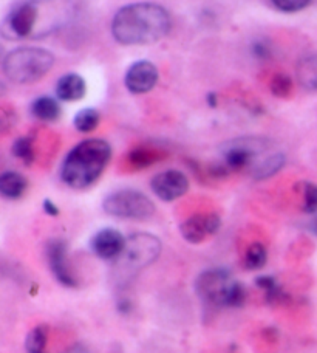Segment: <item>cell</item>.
<instances>
[{
	"label": "cell",
	"mask_w": 317,
	"mask_h": 353,
	"mask_svg": "<svg viewBox=\"0 0 317 353\" xmlns=\"http://www.w3.org/2000/svg\"><path fill=\"white\" fill-rule=\"evenodd\" d=\"M172 17L164 6L154 2H136L119 8L112 19V36L125 47L149 46L166 37Z\"/></svg>",
	"instance_id": "6da1fadb"
},
{
	"label": "cell",
	"mask_w": 317,
	"mask_h": 353,
	"mask_svg": "<svg viewBox=\"0 0 317 353\" xmlns=\"http://www.w3.org/2000/svg\"><path fill=\"white\" fill-rule=\"evenodd\" d=\"M112 159V146L101 138H88L70 150L61 166V180L68 188H90L104 174Z\"/></svg>",
	"instance_id": "7a4b0ae2"
},
{
	"label": "cell",
	"mask_w": 317,
	"mask_h": 353,
	"mask_svg": "<svg viewBox=\"0 0 317 353\" xmlns=\"http://www.w3.org/2000/svg\"><path fill=\"white\" fill-rule=\"evenodd\" d=\"M54 65V54L41 47H19L5 54L2 72L12 84L28 85L41 81Z\"/></svg>",
	"instance_id": "3957f363"
},
{
	"label": "cell",
	"mask_w": 317,
	"mask_h": 353,
	"mask_svg": "<svg viewBox=\"0 0 317 353\" xmlns=\"http://www.w3.org/2000/svg\"><path fill=\"white\" fill-rule=\"evenodd\" d=\"M161 241L150 232H135L125 241L121 256L113 261V276L121 283L132 281L161 254Z\"/></svg>",
	"instance_id": "277c9868"
},
{
	"label": "cell",
	"mask_w": 317,
	"mask_h": 353,
	"mask_svg": "<svg viewBox=\"0 0 317 353\" xmlns=\"http://www.w3.org/2000/svg\"><path fill=\"white\" fill-rule=\"evenodd\" d=\"M272 141L265 137H238L220 148L221 161L229 172L252 171V168L268 155Z\"/></svg>",
	"instance_id": "5b68a950"
},
{
	"label": "cell",
	"mask_w": 317,
	"mask_h": 353,
	"mask_svg": "<svg viewBox=\"0 0 317 353\" xmlns=\"http://www.w3.org/2000/svg\"><path fill=\"white\" fill-rule=\"evenodd\" d=\"M103 210L112 217L124 220H149L156 212V206L147 195L136 189H119L107 195Z\"/></svg>",
	"instance_id": "8992f818"
},
{
	"label": "cell",
	"mask_w": 317,
	"mask_h": 353,
	"mask_svg": "<svg viewBox=\"0 0 317 353\" xmlns=\"http://www.w3.org/2000/svg\"><path fill=\"white\" fill-rule=\"evenodd\" d=\"M42 0H21L5 16L2 33L8 39L39 37Z\"/></svg>",
	"instance_id": "52a82bcc"
},
{
	"label": "cell",
	"mask_w": 317,
	"mask_h": 353,
	"mask_svg": "<svg viewBox=\"0 0 317 353\" xmlns=\"http://www.w3.org/2000/svg\"><path fill=\"white\" fill-rule=\"evenodd\" d=\"M236 279H232L229 271L223 268H211L203 271L195 281L196 296L203 304L209 307H225L227 293Z\"/></svg>",
	"instance_id": "ba28073f"
},
{
	"label": "cell",
	"mask_w": 317,
	"mask_h": 353,
	"mask_svg": "<svg viewBox=\"0 0 317 353\" xmlns=\"http://www.w3.org/2000/svg\"><path fill=\"white\" fill-rule=\"evenodd\" d=\"M45 256L48 268L52 270L53 276L61 285L67 288L79 287V279L68 259V245L65 241H62V239L48 241L45 247Z\"/></svg>",
	"instance_id": "9c48e42d"
},
{
	"label": "cell",
	"mask_w": 317,
	"mask_h": 353,
	"mask_svg": "<svg viewBox=\"0 0 317 353\" xmlns=\"http://www.w3.org/2000/svg\"><path fill=\"white\" fill-rule=\"evenodd\" d=\"M150 189L163 201H175L189 191V179L178 169H167L154 175Z\"/></svg>",
	"instance_id": "30bf717a"
},
{
	"label": "cell",
	"mask_w": 317,
	"mask_h": 353,
	"mask_svg": "<svg viewBox=\"0 0 317 353\" xmlns=\"http://www.w3.org/2000/svg\"><path fill=\"white\" fill-rule=\"evenodd\" d=\"M158 79H160V72H158L154 62L139 59L127 68L124 74V85L133 94H144L154 90Z\"/></svg>",
	"instance_id": "8fae6325"
},
{
	"label": "cell",
	"mask_w": 317,
	"mask_h": 353,
	"mask_svg": "<svg viewBox=\"0 0 317 353\" xmlns=\"http://www.w3.org/2000/svg\"><path fill=\"white\" fill-rule=\"evenodd\" d=\"M221 219L218 214L206 212V214H195L186 219L180 225L181 237L189 243H203L207 237L214 236L220 230Z\"/></svg>",
	"instance_id": "7c38bea8"
},
{
	"label": "cell",
	"mask_w": 317,
	"mask_h": 353,
	"mask_svg": "<svg viewBox=\"0 0 317 353\" xmlns=\"http://www.w3.org/2000/svg\"><path fill=\"white\" fill-rule=\"evenodd\" d=\"M127 239L115 228H104L92 237L90 248L99 259L116 261L124 251Z\"/></svg>",
	"instance_id": "4fadbf2b"
},
{
	"label": "cell",
	"mask_w": 317,
	"mask_h": 353,
	"mask_svg": "<svg viewBox=\"0 0 317 353\" xmlns=\"http://www.w3.org/2000/svg\"><path fill=\"white\" fill-rule=\"evenodd\" d=\"M87 83L79 73H67L56 83V98L63 103H76L85 97Z\"/></svg>",
	"instance_id": "5bb4252c"
},
{
	"label": "cell",
	"mask_w": 317,
	"mask_h": 353,
	"mask_svg": "<svg viewBox=\"0 0 317 353\" xmlns=\"http://www.w3.org/2000/svg\"><path fill=\"white\" fill-rule=\"evenodd\" d=\"M30 110L31 115H33L37 121L42 123H56L62 117V107L59 104V99L48 97V94L37 97L33 103H31Z\"/></svg>",
	"instance_id": "9a60e30c"
},
{
	"label": "cell",
	"mask_w": 317,
	"mask_h": 353,
	"mask_svg": "<svg viewBox=\"0 0 317 353\" xmlns=\"http://www.w3.org/2000/svg\"><path fill=\"white\" fill-rule=\"evenodd\" d=\"M166 154L164 150L155 146H136L133 148L129 154L125 157L127 166L132 169H145L152 165H155L160 160H163Z\"/></svg>",
	"instance_id": "2e32d148"
},
{
	"label": "cell",
	"mask_w": 317,
	"mask_h": 353,
	"mask_svg": "<svg viewBox=\"0 0 317 353\" xmlns=\"http://www.w3.org/2000/svg\"><path fill=\"white\" fill-rule=\"evenodd\" d=\"M28 189V181L16 171H5L0 175V194L6 200L22 199Z\"/></svg>",
	"instance_id": "e0dca14e"
},
{
	"label": "cell",
	"mask_w": 317,
	"mask_h": 353,
	"mask_svg": "<svg viewBox=\"0 0 317 353\" xmlns=\"http://www.w3.org/2000/svg\"><path fill=\"white\" fill-rule=\"evenodd\" d=\"M287 163V155L283 152H274L263 157L256 166L252 168L251 175L254 180H268L274 176L277 172L282 171V168Z\"/></svg>",
	"instance_id": "ac0fdd59"
},
{
	"label": "cell",
	"mask_w": 317,
	"mask_h": 353,
	"mask_svg": "<svg viewBox=\"0 0 317 353\" xmlns=\"http://www.w3.org/2000/svg\"><path fill=\"white\" fill-rule=\"evenodd\" d=\"M297 83L308 92H317V54L307 56L296 67Z\"/></svg>",
	"instance_id": "d6986e66"
},
{
	"label": "cell",
	"mask_w": 317,
	"mask_h": 353,
	"mask_svg": "<svg viewBox=\"0 0 317 353\" xmlns=\"http://www.w3.org/2000/svg\"><path fill=\"white\" fill-rule=\"evenodd\" d=\"M101 121V113L93 109V107H85L76 113L73 118L74 129L81 132V134H90L99 125Z\"/></svg>",
	"instance_id": "ffe728a7"
},
{
	"label": "cell",
	"mask_w": 317,
	"mask_h": 353,
	"mask_svg": "<svg viewBox=\"0 0 317 353\" xmlns=\"http://www.w3.org/2000/svg\"><path fill=\"white\" fill-rule=\"evenodd\" d=\"M48 333L50 329L45 324L34 327V329L28 333L27 339H25V350H27V353H45Z\"/></svg>",
	"instance_id": "44dd1931"
},
{
	"label": "cell",
	"mask_w": 317,
	"mask_h": 353,
	"mask_svg": "<svg viewBox=\"0 0 317 353\" xmlns=\"http://www.w3.org/2000/svg\"><path fill=\"white\" fill-rule=\"evenodd\" d=\"M12 155L17 160H21L23 165L31 166L36 160V150H34V141L31 137H21L12 143L11 148Z\"/></svg>",
	"instance_id": "7402d4cb"
},
{
	"label": "cell",
	"mask_w": 317,
	"mask_h": 353,
	"mask_svg": "<svg viewBox=\"0 0 317 353\" xmlns=\"http://www.w3.org/2000/svg\"><path fill=\"white\" fill-rule=\"evenodd\" d=\"M257 287L262 288L265 292V299L269 304H282V302L287 299V294L282 290V287L276 282L274 277L269 276H262L257 277Z\"/></svg>",
	"instance_id": "603a6c76"
},
{
	"label": "cell",
	"mask_w": 317,
	"mask_h": 353,
	"mask_svg": "<svg viewBox=\"0 0 317 353\" xmlns=\"http://www.w3.org/2000/svg\"><path fill=\"white\" fill-rule=\"evenodd\" d=\"M268 262V251L260 242L251 243L245 253V267L248 270H260Z\"/></svg>",
	"instance_id": "cb8c5ba5"
},
{
	"label": "cell",
	"mask_w": 317,
	"mask_h": 353,
	"mask_svg": "<svg viewBox=\"0 0 317 353\" xmlns=\"http://www.w3.org/2000/svg\"><path fill=\"white\" fill-rule=\"evenodd\" d=\"M297 188L302 197V211L314 216L317 212V185L311 181H302Z\"/></svg>",
	"instance_id": "d4e9b609"
},
{
	"label": "cell",
	"mask_w": 317,
	"mask_h": 353,
	"mask_svg": "<svg viewBox=\"0 0 317 353\" xmlns=\"http://www.w3.org/2000/svg\"><path fill=\"white\" fill-rule=\"evenodd\" d=\"M293 88H294L293 79H291L287 73L278 72L269 81L271 93L280 99L289 98L291 93H293Z\"/></svg>",
	"instance_id": "484cf974"
},
{
	"label": "cell",
	"mask_w": 317,
	"mask_h": 353,
	"mask_svg": "<svg viewBox=\"0 0 317 353\" xmlns=\"http://www.w3.org/2000/svg\"><path fill=\"white\" fill-rule=\"evenodd\" d=\"M245 302H246V288L243 287L242 282L234 281L229 293H227L225 307H227V308H240V307L245 305Z\"/></svg>",
	"instance_id": "4316f807"
},
{
	"label": "cell",
	"mask_w": 317,
	"mask_h": 353,
	"mask_svg": "<svg viewBox=\"0 0 317 353\" xmlns=\"http://www.w3.org/2000/svg\"><path fill=\"white\" fill-rule=\"evenodd\" d=\"M311 2L313 0H271V3L276 10L282 12H288V14H293V12H299L302 10H305Z\"/></svg>",
	"instance_id": "83f0119b"
},
{
	"label": "cell",
	"mask_w": 317,
	"mask_h": 353,
	"mask_svg": "<svg viewBox=\"0 0 317 353\" xmlns=\"http://www.w3.org/2000/svg\"><path fill=\"white\" fill-rule=\"evenodd\" d=\"M251 52L254 54V58L262 61V62L269 61L271 56H272V48L269 46V42L265 41V39L254 41L252 46H251Z\"/></svg>",
	"instance_id": "f1b7e54d"
},
{
	"label": "cell",
	"mask_w": 317,
	"mask_h": 353,
	"mask_svg": "<svg viewBox=\"0 0 317 353\" xmlns=\"http://www.w3.org/2000/svg\"><path fill=\"white\" fill-rule=\"evenodd\" d=\"M43 211H45V214H48L50 217H58L59 212H61L59 208L56 206L50 199L43 200Z\"/></svg>",
	"instance_id": "f546056e"
},
{
	"label": "cell",
	"mask_w": 317,
	"mask_h": 353,
	"mask_svg": "<svg viewBox=\"0 0 317 353\" xmlns=\"http://www.w3.org/2000/svg\"><path fill=\"white\" fill-rule=\"evenodd\" d=\"M63 353H92V352L88 350V347H85L84 344H74V345H72V347L67 349Z\"/></svg>",
	"instance_id": "4dcf8cb0"
},
{
	"label": "cell",
	"mask_w": 317,
	"mask_h": 353,
	"mask_svg": "<svg viewBox=\"0 0 317 353\" xmlns=\"http://www.w3.org/2000/svg\"><path fill=\"white\" fill-rule=\"evenodd\" d=\"M308 230L313 232V234L317 237V212L314 214L313 216V219L309 220V223H308Z\"/></svg>",
	"instance_id": "1f68e13d"
}]
</instances>
